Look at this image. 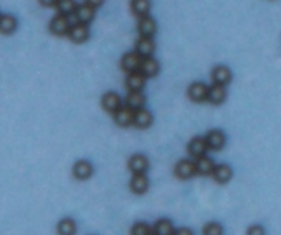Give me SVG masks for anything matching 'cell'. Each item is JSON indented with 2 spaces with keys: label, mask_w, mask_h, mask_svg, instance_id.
Returning <instances> with one entry per match:
<instances>
[{
  "label": "cell",
  "mask_w": 281,
  "mask_h": 235,
  "mask_svg": "<svg viewBox=\"0 0 281 235\" xmlns=\"http://www.w3.org/2000/svg\"><path fill=\"white\" fill-rule=\"evenodd\" d=\"M144 58L141 57L140 54L137 51L128 52L125 54L122 59H121V66L125 70L126 73H133V72H139L141 68V63H143Z\"/></svg>",
  "instance_id": "obj_1"
},
{
  "label": "cell",
  "mask_w": 281,
  "mask_h": 235,
  "mask_svg": "<svg viewBox=\"0 0 281 235\" xmlns=\"http://www.w3.org/2000/svg\"><path fill=\"white\" fill-rule=\"evenodd\" d=\"M135 114L136 110H133L132 107H129L128 104L126 106H121L120 109L117 110L114 113V121L120 127H129L135 123Z\"/></svg>",
  "instance_id": "obj_2"
},
{
  "label": "cell",
  "mask_w": 281,
  "mask_h": 235,
  "mask_svg": "<svg viewBox=\"0 0 281 235\" xmlns=\"http://www.w3.org/2000/svg\"><path fill=\"white\" fill-rule=\"evenodd\" d=\"M70 21H69V17L66 16H61L58 14L55 18H52V21L50 22V31L54 35L57 36H65V35H69V31H70Z\"/></svg>",
  "instance_id": "obj_3"
},
{
  "label": "cell",
  "mask_w": 281,
  "mask_h": 235,
  "mask_svg": "<svg viewBox=\"0 0 281 235\" xmlns=\"http://www.w3.org/2000/svg\"><path fill=\"white\" fill-rule=\"evenodd\" d=\"M176 176H178L180 179H189L195 176L198 171H196V164L193 161H189V160H181L176 165Z\"/></svg>",
  "instance_id": "obj_4"
},
{
  "label": "cell",
  "mask_w": 281,
  "mask_h": 235,
  "mask_svg": "<svg viewBox=\"0 0 281 235\" xmlns=\"http://www.w3.org/2000/svg\"><path fill=\"white\" fill-rule=\"evenodd\" d=\"M208 88L210 87H207L203 83H193L188 88V96L193 102H203V100L207 99Z\"/></svg>",
  "instance_id": "obj_5"
},
{
  "label": "cell",
  "mask_w": 281,
  "mask_h": 235,
  "mask_svg": "<svg viewBox=\"0 0 281 235\" xmlns=\"http://www.w3.org/2000/svg\"><path fill=\"white\" fill-rule=\"evenodd\" d=\"M69 39L74 43H84L89 36L88 26L81 22H77L76 25H73L69 31Z\"/></svg>",
  "instance_id": "obj_6"
},
{
  "label": "cell",
  "mask_w": 281,
  "mask_h": 235,
  "mask_svg": "<svg viewBox=\"0 0 281 235\" xmlns=\"http://www.w3.org/2000/svg\"><path fill=\"white\" fill-rule=\"evenodd\" d=\"M207 149L208 145L206 138H195V139H192V141L189 142V145H188V153L192 157H195V158L206 156Z\"/></svg>",
  "instance_id": "obj_7"
},
{
  "label": "cell",
  "mask_w": 281,
  "mask_h": 235,
  "mask_svg": "<svg viewBox=\"0 0 281 235\" xmlns=\"http://www.w3.org/2000/svg\"><path fill=\"white\" fill-rule=\"evenodd\" d=\"M146 76L141 73L140 70L133 72V73H128V77H126L125 81L126 88L129 91H141L143 87L146 85Z\"/></svg>",
  "instance_id": "obj_8"
},
{
  "label": "cell",
  "mask_w": 281,
  "mask_h": 235,
  "mask_svg": "<svg viewBox=\"0 0 281 235\" xmlns=\"http://www.w3.org/2000/svg\"><path fill=\"white\" fill-rule=\"evenodd\" d=\"M206 141H207L208 149H211V150H221L225 146L226 138H225L222 131L214 130L210 131L207 135H206Z\"/></svg>",
  "instance_id": "obj_9"
},
{
  "label": "cell",
  "mask_w": 281,
  "mask_h": 235,
  "mask_svg": "<svg viewBox=\"0 0 281 235\" xmlns=\"http://www.w3.org/2000/svg\"><path fill=\"white\" fill-rule=\"evenodd\" d=\"M137 29H139L140 36L154 37V35L156 33V22L150 16L143 17V18H140V21H139Z\"/></svg>",
  "instance_id": "obj_10"
},
{
  "label": "cell",
  "mask_w": 281,
  "mask_h": 235,
  "mask_svg": "<svg viewBox=\"0 0 281 235\" xmlns=\"http://www.w3.org/2000/svg\"><path fill=\"white\" fill-rule=\"evenodd\" d=\"M102 106H103L104 110L111 111V113H115V111L122 106L121 96L117 94V92H107V94H104L103 98H102Z\"/></svg>",
  "instance_id": "obj_11"
},
{
  "label": "cell",
  "mask_w": 281,
  "mask_h": 235,
  "mask_svg": "<svg viewBox=\"0 0 281 235\" xmlns=\"http://www.w3.org/2000/svg\"><path fill=\"white\" fill-rule=\"evenodd\" d=\"M136 51L139 52L143 58L151 57L155 51V44H154L152 37L140 36V39L136 43Z\"/></svg>",
  "instance_id": "obj_12"
},
{
  "label": "cell",
  "mask_w": 281,
  "mask_h": 235,
  "mask_svg": "<svg viewBox=\"0 0 281 235\" xmlns=\"http://www.w3.org/2000/svg\"><path fill=\"white\" fill-rule=\"evenodd\" d=\"M226 98V89H225V85H221V84H214L208 88V96L207 100L210 103L213 104H221Z\"/></svg>",
  "instance_id": "obj_13"
},
{
  "label": "cell",
  "mask_w": 281,
  "mask_h": 235,
  "mask_svg": "<svg viewBox=\"0 0 281 235\" xmlns=\"http://www.w3.org/2000/svg\"><path fill=\"white\" fill-rule=\"evenodd\" d=\"M94 173V168L88 161H78L74 164L73 167V175L78 180H87L92 176Z\"/></svg>",
  "instance_id": "obj_14"
},
{
  "label": "cell",
  "mask_w": 281,
  "mask_h": 235,
  "mask_svg": "<svg viewBox=\"0 0 281 235\" xmlns=\"http://www.w3.org/2000/svg\"><path fill=\"white\" fill-rule=\"evenodd\" d=\"M148 165V158L143 154H136L129 160V169L133 173H146Z\"/></svg>",
  "instance_id": "obj_15"
},
{
  "label": "cell",
  "mask_w": 281,
  "mask_h": 235,
  "mask_svg": "<svg viewBox=\"0 0 281 235\" xmlns=\"http://www.w3.org/2000/svg\"><path fill=\"white\" fill-rule=\"evenodd\" d=\"M74 16H76V18H77L78 22L88 25L89 22L92 21V20L95 18V7L89 6L88 3L78 6V9H77V11H76V14H74Z\"/></svg>",
  "instance_id": "obj_16"
},
{
  "label": "cell",
  "mask_w": 281,
  "mask_h": 235,
  "mask_svg": "<svg viewBox=\"0 0 281 235\" xmlns=\"http://www.w3.org/2000/svg\"><path fill=\"white\" fill-rule=\"evenodd\" d=\"M130 190L135 194H144L148 190V179L144 173H135L130 180Z\"/></svg>",
  "instance_id": "obj_17"
},
{
  "label": "cell",
  "mask_w": 281,
  "mask_h": 235,
  "mask_svg": "<svg viewBox=\"0 0 281 235\" xmlns=\"http://www.w3.org/2000/svg\"><path fill=\"white\" fill-rule=\"evenodd\" d=\"M152 124V114L146 109H139L136 110V114H135V123H133V126L136 128H139V130H146L148 127Z\"/></svg>",
  "instance_id": "obj_18"
},
{
  "label": "cell",
  "mask_w": 281,
  "mask_h": 235,
  "mask_svg": "<svg viewBox=\"0 0 281 235\" xmlns=\"http://www.w3.org/2000/svg\"><path fill=\"white\" fill-rule=\"evenodd\" d=\"M140 72L147 78L148 77H155L156 74L159 73V62L154 59L152 57H147L143 59V63H141Z\"/></svg>",
  "instance_id": "obj_19"
},
{
  "label": "cell",
  "mask_w": 281,
  "mask_h": 235,
  "mask_svg": "<svg viewBox=\"0 0 281 235\" xmlns=\"http://www.w3.org/2000/svg\"><path fill=\"white\" fill-rule=\"evenodd\" d=\"M211 78H213L214 84L226 85L232 80V73H230V70L226 66H217L213 70V73H211Z\"/></svg>",
  "instance_id": "obj_20"
},
{
  "label": "cell",
  "mask_w": 281,
  "mask_h": 235,
  "mask_svg": "<svg viewBox=\"0 0 281 235\" xmlns=\"http://www.w3.org/2000/svg\"><path fill=\"white\" fill-rule=\"evenodd\" d=\"M196 171L199 175H213L214 169H215V164L211 158L206 156H202L196 158Z\"/></svg>",
  "instance_id": "obj_21"
},
{
  "label": "cell",
  "mask_w": 281,
  "mask_h": 235,
  "mask_svg": "<svg viewBox=\"0 0 281 235\" xmlns=\"http://www.w3.org/2000/svg\"><path fill=\"white\" fill-rule=\"evenodd\" d=\"M57 10L61 16L70 17L72 14H76L78 6L76 3V0H58L57 3Z\"/></svg>",
  "instance_id": "obj_22"
},
{
  "label": "cell",
  "mask_w": 281,
  "mask_h": 235,
  "mask_svg": "<svg viewBox=\"0 0 281 235\" xmlns=\"http://www.w3.org/2000/svg\"><path fill=\"white\" fill-rule=\"evenodd\" d=\"M213 178L215 182L221 183V184L228 183L230 180V178H232V169L228 165H225V164L217 165L213 172Z\"/></svg>",
  "instance_id": "obj_23"
},
{
  "label": "cell",
  "mask_w": 281,
  "mask_h": 235,
  "mask_svg": "<svg viewBox=\"0 0 281 235\" xmlns=\"http://www.w3.org/2000/svg\"><path fill=\"white\" fill-rule=\"evenodd\" d=\"M144 102H146V98L141 94V91H129V94L126 96V104L133 110L141 109Z\"/></svg>",
  "instance_id": "obj_24"
},
{
  "label": "cell",
  "mask_w": 281,
  "mask_h": 235,
  "mask_svg": "<svg viewBox=\"0 0 281 235\" xmlns=\"http://www.w3.org/2000/svg\"><path fill=\"white\" fill-rule=\"evenodd\" d=\"M152 232L156 235H173L176 234V230H174L170 220L162 219L156 221L155 227L152 228Z\"/></svg>",
  "instance_id": "obj_25"
},
{
  "label": "cell",
  "mask_w": 281,
  "mask_h": 235,
  "mask_svg": "<svg viewBox=\"0 0 281 235\" xmlns=\"http://www.w3.org/2000/svg\"><path fill=\"white\" fill-rule=\"evenodd\" d=\"M150 9H151L150 0H132V10L136 16L140 17V18L148 16Z\"/></svg>",
  "instance_id": "obj_26"
},
{
  "label": "cell",
  "mask_w": 281,
  "mask_h": 235,
  "mask_svg": "<svg viewBox=\"0 0 281 235\" xmlns=\"http://www.w3.org/2000/svg\"><path fill=\"white\" fill-rule=\"evenodd\" d=\"M17 29V20L16 17L9 16V14H3L0 17V31L5 35H9L11 32Z\"/></svg>",
  "instance_id": "obj_27"
},
{
  "label": "cell",
  "mask_w": 281,
  "mask_h": 235,
  "mask_svg": "<svg viewBox=\"0 0 281 235\" xmlns=\"http://www.w3.org/2000/svg\"><path fill=\"white\" fill-rule=\"evenodd\" d=\"M77 225L72 219H63L58 224V232L62 235H73L76 234Z\"/></svg>",
  "instance_id": "obj_28"
},
{
  "label": "cell",
  "mask_w": 281,
  "mask_h": 235,
  "mask_svg": "<svg viewBox=\"0 0 281 235\" xmlns=\"http://www.w3.org/2000/svg\"><path fill=\"white\" fill-rule=\"evenodd\" d=\"M130 232L133 235H148L151 234L152 231L146 223H136V224L132 227V231H130Z\"/></svg>",
  "instance_id": "obj_29"
},
{
  "label": "cell",
  "mask_w": 281,
  "mask_h": 235,
  "mask_svg": "<svg viewBox=\"0 0 281 235\" xmlns=\"http://www.w3.org/2000/svg\"><path fill=\"white\" fill-rule=\"evenodd\" d=\"M203 232L206 235H221L222 234V227L218 223H208L204 227Z\"/></svg>",
  "instance_id": "obj_30"
},
{
  "label": "cell",
  "mask_w": 281,
  "mask_h": 235,
  "mask_svg": "<svg viewBox=\"0 0 281 235\" xmlns=\"http://www.w3.org/2000/svg\"><path fill=\"white\" fill-rule=\"evenodd\" d=\"M248 234L250 235H263L265 234V230H263V227H260V225H254V227H251L250 230H248Z\"/></svg>",
  "instance_id": "obj_31"
},
{
  "label": "cell",
  "mask_w": 281,
  "mask_h": 235,
  "mask_svg": "<svg viewBox=\"0 0 281 235\" xmlns=\"http://www.w3.org/2000/svg\"><path fill=\"white\" fill-rule=\"evenodd\" d=\"M39 2L44 7H52V6H57L58 3V0H39Z\"/></svg>",
  "instance_id": "obj_32"
},
{
  "label": "cell",
  "mask_w": 281,
  "mask_h": 235,
  "mask_svg": "<svg viewBox=\"0 0 281 235\" xmlns=\"http://www.w3.org/2000/svg\"><path fill=\"white\" fill-rule=\"evenodd\" d=\"M85 3H88L89 6H92V7H100V6L103 5L104 0H85Z\"/></svg>",
  "instance_id": "obj_33"
},
{
  "label": "cell",
  "mask_w": 281,
  "mask_h": 235,
  "mask_svg": "<svg viewBox=\"0 0 281 235\" xmlns=\"http://www.w3.org/2000/svg\"><path fill=\"white\" fill-rule=\"evenodd\" d=\"M176 234H191V231L189 230H185V228H181V230H178V231H176Z\"/></svg>",
  "instance_id": "obj_34"
}]
</instances>
